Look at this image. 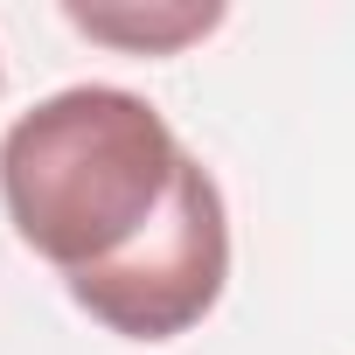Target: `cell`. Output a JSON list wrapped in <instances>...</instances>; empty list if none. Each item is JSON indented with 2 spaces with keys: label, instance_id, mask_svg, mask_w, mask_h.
Returning <instances> with one entry per match:
<instances>
[{
  "label": "cell",
  "instance_id": "cell-2",
  "mask_svg": "<svg viewBox=\"0 0 355 355\" xmlns=\"http://www.w3.org/2000/svg\"><path fill=\"white\" fill-rule=\"evenodd\" d=\"M223 279H230L223 189L202 160H189L182 189H174L167 216L146 230V244L119 258L112 272L70 279V300L125 341H174L223 300Z\"/></svg>",
  "mask_w": 355,
  "mask_h": 355
},
{
  "label": "cell",
  "instance_id": "cell-1",
  "mask_svg": "<svg viewBox=\"0 0 355 355\" xmlns=\"http://www.w3.org/2000/svg\"><path fill=\"white\" fill-rule=\"evenodd\" d=\"M189 146L174 125L119 91V84H70L21 112L0 139V202L15 237L70 279L112 272L146 244L189 174Z\"/></svg>",
  "mask_w": 355,
  "mask_h": 355
},
{
  "label": "cell",
  "instance_id": "cell-3",
  "mask_svg": "<svg viewBox=\"0 0 355 355\" xmlns=\"http://www.w3.org/2000/svg\"><path fill=\"white\" fill-rule=\"evenodd\" d=\"M63 15L91 42H119L139 56H167V49H182L223 21V8H63Z\"/></svg>",
  "mask_w": 355,
  "mask_h": 355
}]
</instances>
